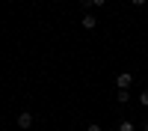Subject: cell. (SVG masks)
<instances>
[{"label":"cell","instance_id":"cell-6","mask_svg":"<svg viewBox=\"0 0 148 131\" xmlns=\"http://www.w3.org/2000/svg\"><path fill=\"white\" fill-rule=\"evenodd\" d=\"M86 131H104V128H101V125H95V122H92V125H89V128H86Z\"/></svg>","mask_w":148,"mask_h":131},{"label":"cell","instance_id":"cell-7","mask_svg":"<svg viewBox=\"0 0 148 131\" xmlns=\"http://www.w3.org/2000/svg\"><path fill=\"white\" fill-rule=\"evenodd\" d=\"M139 101H142V104H148V89H145V92L139 95Z\"/></svg>","mask_w":148,"mask_h":131},{"label":"cell","instance_id":"cell-10","mask_svg":"<svg viewBox=\"0 0 148 131\" xmlns=\"http://www.w3.org/2000/svg\"><path fill=\"white\" fill-rule=\"evenodd\" d=\"M142 131H148V128H142Z\"/></svg>","mask_w":148,"mask_h":131},{"label":"cell","instance_id":"cell-4","mask_svg":"<svg viewBox=\"0 0 148 131\" xmlns=\"http://www.w3.org/2000/svg\"><path fill=\"white\" fill-rule=\"evenodd\" d=\"M130 101V92L127 89H119V104H127Z\"/></svg>","mask_w":148,"mask_h":131},{"label":"cell","instance_id":"cell-9","mask_svg":"<svg viewBox=\"0 0 148 131\" xmlns=\"http://www.w3.org/2000/svg\"><path fill=\"white\" fill-rule=\"evenodd\" d=\"M130 3H133V6H142V3H145V0H130Z\"/></svg>","mask_w":148,"mask_h":131},{"label":"cell","instance_id":"cell-3","mask_svg":"<svg viewBox=\"0 0 148 131\" xmlns=\"http://www.w3.org/2000/svg\"><path fill=\"white\" fill-rule=\"evenodd\" d=\"M83 27L86 30H95V15H83Z\"/></svg>","mask_w":148,"mask_h":131},{"label":"cell","instance_id":"cell-5","mask_svg":"<svg viewBox=\"0 0 148 131\" xmlns=\"http://www.w3.org/2000/svg\"><path fill=\"white\" fill-rule=\"evenodd\" d=\"M119 131H133V125H130V122H121V125H119Z\"/></svg>","mask_w":148,"mask_h":131},{"label":"cell","instance_id":"cell-1","mask_svg":"<svg viewBox=\"0 0 148 131\" xmlns=\"http://www.w3.org/2000/svg\"><path fill=\"white\" fill-rule=\"evenodd\" d=\"M116 83H119V89H130V83H133V78H130V71H121V75L116 78Z\"/></svg>","mask_w":148,"mask_h":131},{"label":"cell","instance_id":"cell-2","mask_svg":"<svg viewBox=\"0 0 148 131\" xmlns=\"http://www.w3.org/2000/svg\"><path fill=\"white\" fill-rule=\"evenodd\" d=\"M33 125V113H21L18 116V128H30Z\"/></svg>","mask_w":148,"mask_h":131},{"label":"cell","instance_id":"cell-8","mask_svg":"<svg viewBox=\"0 0 148 131\" xmlns=\"http://www.w3.org/2000/svg\"><path fill=\"white\" fill-rule=\"evenodd\" d=\"M89 3H92V6H104L107 0H89Z\"/></svg>","mask_w":148,"mask_h":131}]
</instances>
